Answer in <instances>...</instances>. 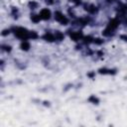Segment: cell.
I'll use <instances>...</instances> for the list:
<instances>
[{
	"instance_id": "cell-8",
	"label": "cell",
	"mask_w": 127,
	"mask_h": 127,
	"mask_svg": "<svg viewBox=\"0 0 127 127\" xmlns=\"http://www.w3.org/2000/svg\"><path fill=\"white\" fill-rule=\"evenodd\" d=\"M44 39L49 41V42H53L55 40V37L52 35V34H46L45 36H44Z\"/></svg>"
},
{
	"instance_id": "cell-1",
	"label": "cell",
	"mask_w": 127,
	"mask_h": 127,
	"mask_svg": "<svg viewBox=\"0 0 127 127\" xmlns=\"http://www.w3.org/2000/svg\"><path fill=\"white\" fill-rule=\"evenodd\" d=\"M29 33L26 29L24 28H17L15 30V35L18 38H21V39H27L29 38Z\"/></svg>"
},
{
	"instance_id": "cell-5",
	"label": "cell",
	"mask_w": 127,
	"mask_h": 127,
	"mask_svg": "<svg viewBox=\"0 0 127 127\" xmlns=\"http://www.w3.org/2000/svg\"><path fill=\"white\" fill-rule=\"evenodd\" d=\"M81 37H82V34H81L80 32H75V33H71V39H73L74 41L80 40Z\"/></svg>"
},
{
	"instance_id": "cell-14",
	"label": "cell",
	"mask_w": 127,
	"mask_h": 127,
	"mask_svg": "<svg viewBox=\"0 0 127 127\" xmlns=\"http://www.w3.org/2000/svg\"><path fill=\"white\" fill-rule=\"evenodd\" d=\"M30 6H31V7H36V6H37V3H35V2H30Z\"/></svg>"
},
{
	"instance_id": "cell-3",
	"label": "cell",
	"mask_w": 127,
	"mask_h": 127,
	"mask_svg": "<svg viewBox=\"0 0 127 127\" xmlns=\"http://www.w3.org/2000/svg\"><path fill=\"white\" fill-rule=\"evenodd\" d=\"M40 16L41 18L44 19V20H48L51 17V11L49 9H42L41 12H40Z\"/></svg>"
},
{
	"instance_id": "cell-15",
	"label": "cell",
	"mask_w": 127,
	"mask_h": 127,
	"mask_svg": "<svg viewBox=\"0 0 127 127\" xmlns=\"http://www.w3.org/2000/svg\"><path fill=\"white\" fill-rule=\"evenodd\" d=\"M7 34H9V30H5V31H3V33H2V35H3V36L7 35Z\"/></svg>"
},
{
	"instance_id": "cell-13",
	"label": "cell",
	"mask_w": 127,
	"mask_h": 127,
	"mask_svg": "<svg viewBox=\"0 0 127 127\" xmlns=\"http://www.w3.org/2000/svg\"><path fill=\"white\" fill-rule=\"evenodd\" d=\"M94 43H96V44H101L102 43V41H100V39H94V41H93Z\"/></svg>"
},
{
	"instance_id": "cell-17",
	"label": "cell",
	"mask_w": 127,
	"mask_h": 127,
	"mask_svg": "<svg viewBox=\"0 0 127 127\" xmlns=\"http://www.w3.org/2000/svg\"><path fill=\"white\" fill-rule=\"evenodd\" d=\"M46 2H47L48 4L51 5V4H53V3H54V0H46Z\"/></svg>"
},
{
	"instance_id": "cell-7",
	"label": "cell",
	"mask_w": 127,
	"mask_h": 127,
	"mask_svg": "<svg viewBox=\"0 0 127 127\" xmlns=\"http://www.w3.org/2000/svg\"><path fill=\"white\" fill-rule=\"evenodd\" d=\"M21 48H22V50H24V51H28L30 48V44L28 42H23L21 44Z\"/></svg>"
},
{
	"instance_id": "cell-4",
	"label": "cell",
	"mask_w": 127,
	"mask_h": 127,
	"mask_svg": "<svg viewBox=\"0 0 127 127\" xmlns=\"http://www.w3.org/2000/svg\"><path fill=\"white\" fill-rule=\"evenodd\" d=\"M118 24H119V22H118L117 19H112L111 21H110V23H109L107 28L110 29V30H114V29H116L118 27Z\"/></svg>"
},
{
	"instance_id": "cell-10",
	"label": "cell",
	"mask_w": 127,
	"mask_h": 127,
	"mask_svg": "<svg viewBox=\"0 0 127 127\" xmlns=\"http://www.w3.org/2000/svg\"><path fill=\"white\" fill-rule=\"evenodd\" d=\"M55 38H56V40H63L64 39V34H62L61 32H56V34H55Z\"/></svg>"
},
{
	"instance_id": "cell-16",
	"label": "cell",
	"mask_w": 127,
	"mask_h": 127,
	"mask_svg": "<svg viewBox=\"0 0 127 127\" xmlns=\"http://www.w3.org/2000/svg\"><path fill=\"white\" fill-rule=\"evenodd\" d=\"M71 1L75 2V4H80V0H71Z\"/></svg>"
},
{
	"instance_id": "cell-18",
	"label": "cell",
	"mask_w": 127,
	"mask_h": 127,
	"mask_svg": "<svg viewBox=\"0 0 127 127\" xmlns=\"http://www.w3.org/2000/svg\"><path fill=\"white\" fill-rule=\"evenodd\" d=\"M4 49H5V50H6V51H8V52H9V51H10V50H11L9 46H8V47H4Z\"/></svg>"
},
{
	"instance_id": "cell-12",
	"label": "cell",
	"mask_w": 127,
	"mask_h": 127,
	"mask_svg": "<svg viewBox=\"0 0 127 127\" xmlns=\"http://www.w3.org/2000/svg\"><path fill=\"white\" fill-rule=\"evenodd\" d=\"M89 101H91V102H93V103H97V102H98V99H97L96 97H94V96H90Z\"/></svg>"
},
{
	"instance_id": "cell-11",
	"label": "cell",
	"mask_w": 127,
	"mask_h": 127,
	"mask_svg": "<svg viewBox=\"0 0 127 127\" xmlns=\"http://www.w3.org/2000/svg\"><path fill=\"white\" fill-rule=\"evenodd\" d=\"M37 37H38V35L36 34L35 32H30L29 33V38H32V39H36Z\"/></svg>"
},
{
	"instance_id": "cell-19",
	"label": "cell",
	"mask_w": 127,
	"mask_h": 127,
	"mask_svg": "<svg viewBox=\"0 0 127 127\" xmlns=\"http://www.w3.org/2000/svg\"><path fill=\"white\" fill-rule=\"evenodd\" d=\"M108 1H113V0H108Z\"/></svg>"
},
{
	"instance_id": "cell-9",
	"label": "cell",
	"mask_w": 127,
	"mask_h": 127,
	"mask_svg": "<svg viewBox=\"0 0 127 127\" xmlns=\"http://www.w3.org/2000/svg\"><path fill=\"white\" fill-rule=\"evenodd\" d=\"M31 19H32V21L34 22V23H38V22H40V20L42 18H41L40 15H33L32 17H31Z\"/></svg>"
},
{
	"instance_id": "cell-2",
	"label": "cell",
	"mask_w": 127,
	"mask_h": 127,
	"mask_svg": "<svg viewBox=\"0 0 127 127\" xmlns=\"http://www.w3.org/2000/svg\"><path fill=\"white\" fill-rule=\"evenodd\" d=\"M55 18H56L57 21H59L60 23H62L63 25H66V24H68V19L65 17V16L61 13V12H56V15H55Z\"/></svg>"
},
{
	"instance_id": "cell-6",
	"label": "cell",
	"mask_w": 127,
	"mask_h": 127,
	"mask_svg": "<svg viewBox=\"0 0 127 127\" xmlns=\"http://www.w3.org/2000/svg\"><path fill=\"white\" fill-rule=\"evenodd\" d=\"M87 11H88V12H89V13H91V14H94L95 12H96V7L94 6V5H87V6H86V8H85Z\"/></svg>"
}]
</instances>
